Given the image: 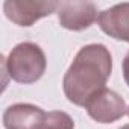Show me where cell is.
<instances>
[{"label":"cell","instance_id":"cell-1","mask_svg":"<svg viewBox=\"0 0 129 129\" xmlns=\"http://www.w3.org/2000/svg\"><path fill=\"white\" fill-rule=\"evenodd\" d=\"M112 72V56L103 44H87L75 56L64 75V94L76 106H84L105 90Z\"/></svg>","mask_w":129,"mask_h":129},{"label":"cell","instance_id":"cell-2","mask_svg":"<svg viewBox=\"0 0 129 129\" xmlns=\"http://www.w3.org/2000/svg\"><path fill=\"white\" fill-rule=\"evenodd\" d=\"M3 72L18 84H34L43 78L47 67L44 50L30 41L17 44L8 55L2 56Z\"/></svg>","mask_w":129,"mask_h":129},{"label":"cell","instance_id":"cell-3","mask_svg":"<svg viewBox=\"0 0 129 129\" xmlns=\"http://www.w3.org/2000/svg\"><path fill=\"white\" fill-rule=\"evenodd\" d=\"M59 3L55 0H6L3 11L14 24L29 27L40 18L58 12Z\"/></svg>","mask_w":129,"mask_h":129},{"label":"cell","instance_id":"cell-4","mask_svg":"<svg viewBox=\"0 0 129 129\" xmlns=\"http://www.w3.org/2000/svg\"><path fill=\"white\" fill-rule=\"evenodd\" d=\"M85 109L94 121L103 124L114 123L127 112L124 99L114 90L108 88L102 90L94 97H91L90 102L85 105Z\"/></svg>","mask_w":129,"mask_h":129},{"label":"cell","instance_id":"cell-5","mask_svg":"<svg viewBox=\"0 0 129 129\" xmlns=\"http://www.w3.org/2000/svg\"><path fill=\"white\" fill-rule=\"evenodd\" d=\"M97 18V6L93 2H61L58 8L59 24L73 32L88 29Z\"/></svg>","mask_w":129,"mask_h":129},{"label":"cell","instance_id":"cell-6","mask_svg":"<svg viewBox=\"0 0 129 129\" xmlns=\"http://www.w3.org/2000/svg\"><path fill=\"white\" fill-rule=\"evenodd\" d=\"M46 112L32 103H14L3 112L5 129H41Z\"/></svg>","mask_w":129,"mask_h":129},{"label":"cell","instance_id":"cell-7","mask_svg":"<svg viewBox=\"0 0 129 129\" xmlns=\"http://www.w3.org/2000/svg\"><path fill=\"white\" fill-rule=\"evenodd\" d=\"M97 23L111 38L129 43V2L117 3L99 12Z\"/></svg>","mask_w":129,"mask_h":129},{"label":"cell","instance_id":"cell-8","mask_svg":"<svg viewBox=\"0 0 129 129\" xmlns=\"http://www.w3.org/2000/svg\"><path fill=\"white\" fill-rule=\"evenodd\" d=\"M41 129H75V121L64 111H50L46 112Z\"/></svg>","mask_w":129,"mask_h":129},{"label":"cell","instance_id":"cell-9","mask_svg":"<svg viewBox=\"0 0 129 129\" xmlns=\"http://www.w3.org/2000/svg\"><path fill=\"white\" fill-rule=\"evenodd\" d=\"M123 78H124L126 85L129 87V52L126 53V56L123 59Z\"/></svg>","mask_w":129,"mask_h":129},{"label":"cell","instance_id":"cell-10","mask_svg":"<svg viewBox=\"0 0 129 129\" xmlns=\"http://www.w3.org/2000/svg\"><path fill=\"white\" fill-rule=\"evenodd\" d=\"M118 129H129V123H127V124H123V126L118 127Z\"/></svg>","mask_w":129,"mask_h":129},{"label":"cell","instance_id":"cell-11","mask_svg":"<svg viewBox=\"0 0 129 129\" xmlns=\"http://www.w3.org/2000/svg\"><path fill=\"white\" fill-rule=\"evenodd\" d=\"M127 115H129V108H127Z\"/></svg>","mask_w":129,"mask_h":129}]
</instances>
